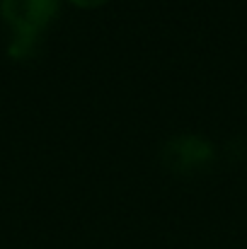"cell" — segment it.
<instances>
[{"label":"cell","instance_id":"6da1fadb","mask_svg":"<svg viewBox=\"0 0 247 249\" xmlns=\"http://www.w3.org/2000/svg\"><path fill=\"white\" fill-rule=\"evenodd\" d=\"M58 10L61 0H0V17L10 27L7 56L12 61L34 58Z\"/></svg>","mask_w":247,"mask_h":249},{"label":"cell","instance_id":"7a4b0ae2","mask_svg":"<svg viewBox=\"0 0 247 249\" xmlns=\"http://www.w3.org/2000/svg\"><path fill=\"white\" fill-rule=\"evenodd\" d=\"M218 160V150L211 138L201 133H177L160 145V165L179 179H194L209 172Z\"/></svg>","mask_w":247,"mask_h":249},{"label":"cell","instance_id":"3957f363","mask_svg":"<svg viewBox=\"0 0 247 249\" xmlns=\"http://www.w3.org/2000/svg\"><path fill=\"white\" fill-rule=\"evenodd\" d=\"M68 2L76 5V7H80V10H97V7L107 5L109 0H68Z\"/></svg>","mask_w":247,"mask_h":249}]
</instances>
